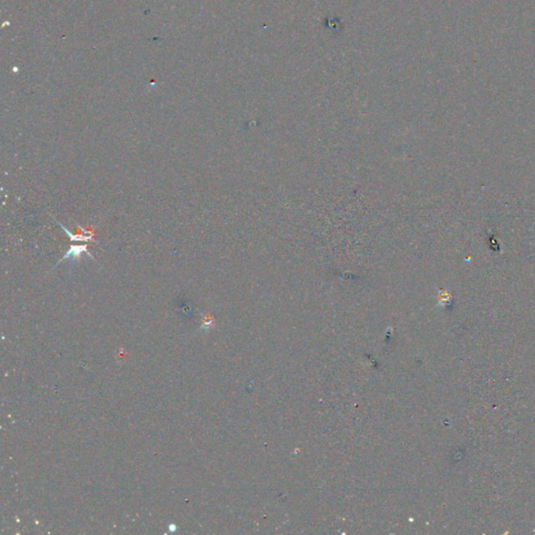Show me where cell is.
Returning <instances> with one entry per match:
<instances>
[{
  "mask_svg": "<svg viewBox=\"0 0 535 535\" xmlns=\"http://www.w3.org/2000/svg\"><path fill=\"white\" fill-rule=\"evenodd\" d=\"M83 253H86V254L88 255L90 258L94 259V257L92 256L91 253L88 251V246H87V245L71 246L70 249H69V251H67V252L65 253V255L63 256V258H62L59 262H58V265L61 264V262H62L63 260H65V259H69V260H72V261L77 260V259H79V258L81 257V255L83 254ZM58 265H57V266H58Z\"/></svg>",
  "mask_w": 535,
  "mask_h": 535,
  "instance_id": "cell-1",
  "label": "cell"
},
{
  "mask_svg": "<svg viewBox=\"0 0 535 535\" xmlns=\"http://www.w3.org/2000/svg\"><path fill=\"white\" fill-rule=\"evenodd\" d=\"M58 224H59V225L63 228V230L65 231L66 235H67L68 237H69L70 240H72V241H73V240H75V241H88V240H89V241L97 242V241L94 239V236H93V233H92V232H90L89 235H87V236H84V235H75V236H73L72 233H71L69 230L66 229L63 225H61V224H60L59 222H58Z\"/></svg>",
  "mask_w": 535,
  "mask_h": 535,
  "instance_id": "cell-2",
  "label": "cell"
}]
</instances>
